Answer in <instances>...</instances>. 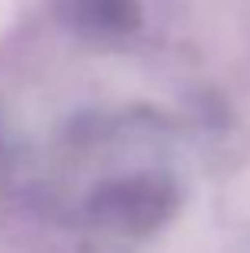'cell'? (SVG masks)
I'll return each instance as SVG.
<instances>
[{
  "mask_svg": "<svg viewBox=\"0 0 250 253\" xmlns=\"http://www.w3.org/2000/svg\"><path fill=\"white\" fill-rule=\"evenodd\" d=\"M74 19H83L87 26L113 29L131 19V0H71Z\"/></svg>",
  "mask_w": 250,
  "mask_h": 253,
  "instance_id": "cell-1",
  "label": "cell"
}]
</instances>
